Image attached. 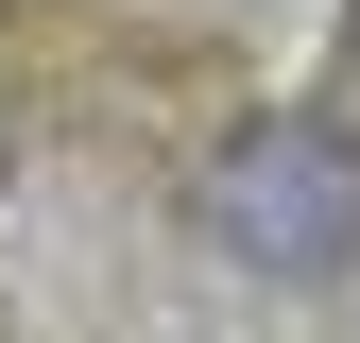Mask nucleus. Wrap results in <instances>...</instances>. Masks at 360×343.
Here are the masks:
<instances>
[{"mask_svg":"<svg viewBox=\"0 0 360 343\" xmlns=\"http://www.w3.org/2000/svg\"><path fill=\"white\" fill-rule=\"evenodd\" d=\"M206 224H223V257L326 275V257L360 240V172H343V138H240L223 189H206Z\"/></svg>","mask_w":360,"mask_h":343,"instance_id":"obj_1","label":"nucleus"}]
</instances>
